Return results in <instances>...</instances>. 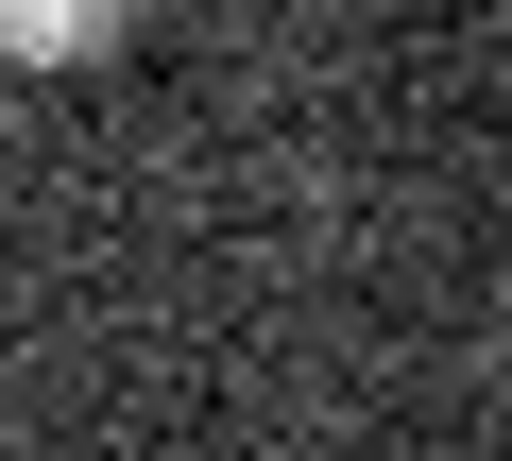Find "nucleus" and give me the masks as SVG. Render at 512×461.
I'll return each instance as SVG.
<instances>
[{
	"label": "nucleus",
	"mask_w": 512,
	"mask_h": 461,
	"mask_svg": "<svg viewBox=\"0 0 512 461\" xmlns=\"http://www.w3.org/2000/svg\"><path fill=\"white\" fill-rule=\"evenodd\" d=\"M154 0H0V69H103Z\"/></svg>",
	"instance_id": "f257e3e1"
}]
</instances>
